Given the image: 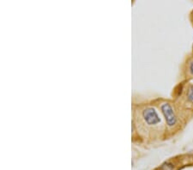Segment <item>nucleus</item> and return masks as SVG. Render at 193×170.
Segmentation results:
<instances>
[{
    "instance_id": "f03ea898",
    "label": "nucleus",
    "mask_w": 193,
    "mask_h": 170,
    "mask_svg": "<svg viewBox=\"0 0 193 170\" xmlns=\"http://www.w3.org/2000/svg\"><path fill=\"white\" fill-rule=\"evenodd\" d=\"M143 116L145 122L148 125H156L161 121L156 111L152 108H148L145 109L143 112Z\"/></svg>"
},
{
    "instance_id": "7ed1b4c3",
    "label": "nucleus",
    "mask_w": 193,
    "mask_h": 170,
    "mask_svg": "<svg viewBox=\"0 0 193 170\" xmlns=\"http://www.w3.org/2000/svg\"><path fill=\"white\" fill-rule=\"evenodd\" d=\"M188 99L190 101L193 102V86L190 88L188 91Z\"/></svg>"
},
{
    "instance_id": "f257e3e1",
    "label": "nucleus",
    "mask_w": 193,
    "mask_h": 170,
    "mask_svg": "<svg viewBox=\"0 0 193 170\" xmlns=\"http://www.w3.org/2000/svg\"><path fill=\"white\" fill-rule=\"evenodd\" d=\"M161 111H162V113L165 116L167 126L170 127H173L177 122V118H176L175 113L173 112V109L171 107V105L168 104V103L162 104Z\"/></svg>"
},
{
    "instance_id": "20e7f679",
    "label": "nucleus",
    "mask_w": 193,
    "mask_h": 170,
    "mask_svg": "<svg viewBox=\"0 0 193 170\" xmlns=\"http://www.w3.org/2000/svg\"><path fill=\"white\" fill-rule=\"evenodd\" d=\"M189 68H190V71H191V73L193 75V62H191V63L190 64Z\"/></svg>"
}]
</instances>
